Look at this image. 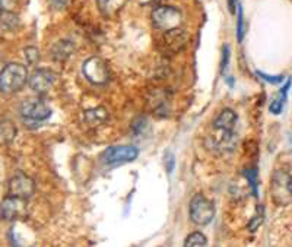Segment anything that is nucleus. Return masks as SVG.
Here are the masks:
<instances>
[{
  "mask_svg": "<svg viewBox=\"0 0 292 247\" xmlns=\"http://www.w3.org/2000/svg\"><path fill=\"white\" fill-rule=\"evenodd\" d=\"M16 136V126L9 120H0V145L11 143Z\"/></svg>",
  "mask_w": 292,
  "mask_h": 247,
  "instance_id": "nucleus-17",
  "label": "nucleus"
},
{
  "mask_svg": "<svg viewBox=\"0 0 292 247\" xmlns=\"http://www.w3.org/2000/svg\"><path fill=\"white\" fill-rule=\"evenodd\" d=\"M51 6L56 8V9H62L67 5V0H50Z\"/></svg>",
  "mask_w": 292,
  "mask_h": 247,
  "instance_id": "nucleus-26",
  "label": "nucleus"
},
{
  "mask_svg": "<svg viewBox=\"0 0 292 247\" xmlns=\"http://www.w3.org/2000/svg\"><path fill=\"white\" fill-rule=\"evenodd\" d=\"M235 123H237V114H235L232 110L225 108V110L221 111V114L216 117L215 123H214V128H215V129L234 130Z\"/></svg>",
  "mask_w": 292,
  "mask_h": 247,
  "instance_id": "nucleus-13",
  "label": "nucleus"
},
{
  "mask_svg": "<svg viewBox=\"0 0 292 247\" xmlns=\"http://www.w3.org/2000/svg\"><path fill=\"white\" fill-rule=\"evenodd\" d=\"M206 244H207V238L199 231L193 233L184 240V246L186 247H204Z\"/></svg>",
  "mask_w": 292,
  "mask_h": 247,
  "instance_id": "nucleus-19",
  "label": "nucleus"
},
{
  "mask_svg": "<svg viewBox=\"0 0 292 247\" xmlns=\"http://www.w3.org/2000/svg\"><path fill=\"white\" fill-rule=\"evenodd\" d=\"M73 53V44L70 41H59L53 46L51 49V56L54 60L57 62H63V60H67L70 57V54Z\"/></svg>",
  "mask_w": 292,
  "mask_h": 247,
  "instance_id": "nucleus-14",
  "label": "nucleus"
},
{
  "mask_svg": "<svg viewBox=\"0 0 292 247\" xmlns=\"http://www.w3.org/2000/svg\"><path fill=\"white\" fill-rule=\"evenodd\" d=\"M127 0H97L98 8L105 16H113L118 11L123 9Z\"/></svg>",
  "mask_w": 292,
  "mask_h": 247,
  "instance_id": "nucleus-16",
  "label": "nucleus"
},
{
  "mask_svg": "<svg viewBox=\"0 0 292 247\" xmlns=\"http://www.w3.org/2000/svg\"><path fill=\"white\" fill-rule=\"evenodd\" d=\"M257 75H259L262 79H265V80L269 82V84H273V85L283 82V76H282V75H278V76H270V75H266V73H263V72H257Z\"/></svg>",
  "mask_w": 292,
  "mask_h": 247,
  "instance_id": "nucleus-22",
  "label": "nucleus"
},
{
  "mask_svg": "<svg viewBox=\"0 0 292 247\" xmlns=\"http://www.w3.org/2000/svg\"><path fill=\"white\" fill-rule=\"evenodd\" d=\"M270 195L276 205H289L292 202V174L286 170H276L270 179Z\"/></svg>",
  "mask_w": 292,
  "mask_h": 247,
  "instance_id": "nucleus-2",
  "label": "nucleus"
},
{
  "mask_svg": "<svg viewBox=\"0 0 292 247\" xmlns=\"http://www.w3.org/2000/svg\"><path fill=\"white\" fill-rule=\"evenodd\" d=\"M228 2V9H229V12L234 13L237 12V8H238V0H227Z\"/></svg>",
  "mask_w": 292,
  "mask_h": 247,
  "instance_id": "nucleus-27",
  "label": "nucleus"
},
{
  "mask_svg": "<svg viewBox=\"0 0 292 247\" xmlns=\"http://www.w3.org/2000/svg\"><path fill=\"white\" fill-rule=\"evenodd\" d=\"M262 222H263V214H259L257 217H254L253 220L250 221V224H248V230H250V231H256L257 227L262 225Z\"/></svg>",
  "mask_w": 292,
  "mask_h": 247,
  "instance_id": "nucleus-23",
  "label": "nucleus"
},
{
  "mask_svg": "<svg viewBox=\"0 0 292 247\" xmlns=\"http://www.w3.org/2000/svg\"><path fill=\"white\" fill-rule=\"evenodd\" d=\"M289 87H291V80H288L286 85L280 90L279 97H278L276 100L272 101V104H270V113H273V114H280L282 107H283V103H285V100H286V92L289 90Z\"/></svg>",
  "mask_w": 292,
  "mask_h": 247,
  "instance_id": "nucleus-18",
  "label": "nucleus"
},
{
  "mask_svg": "<svg viewBox=\"0 0 292 247\" xmlns=\"http://www.w3.org/2000/svg\"><path fill=\"white\" fill-rule=\"evenodd\" d=\"M165 169L168 173H171L174 170V155L171 152H168L165 155Z\"/></svg>",
  "mask_w": 292,
  "mask_h": 247,
  "instance_id": "nucleus-24",
  "label": "nucleus"
},
{
  "mask_svg": "<svg viewBox=\"0 0 292 247\" xmlns=\"http://www.w3.org/2000/svg\"><path fill=\"white\" fill-rule=\"evenodd\" d=\"M139 155L138 148L130 145H121V146H110L102 152L101 159L105 164H115V162H126L133 161Z\"/></svg>",
  "mask_w": 292,
  "mask_h": 247,
  "instance_id": "nucleus-7",
  "label": "nucleus"
},
{
  "mask_svg": "<svg viewBox=\"0 0 292 247\" xmlns=\"http://www.w3.org/2000/svg\"><path fill=\"white\" fill-rule=\"evenodd\" d=\"M108 117V113L104 107H98V108H92V110H87L84 113V120L88 123L89 126H98L104 123Z\"/></svg>",
  "mask_w": 292,
  "mask_h": 247,
  "instance_id": "nucleus-15",
  "label": "nucleus"
},
{
  "mask_svg": "<svg viewBox=\"0 0 292 247\" xmlns=\"http://www.w3.org/2000/svg\"><path fill=\"white\" fill-rule=\"evenodd\" d=\"M28 80V70L21 63H9L0 70V91L5 94H15L25 87Z\"/></svg>",
  "mask_w": 292,
  "mask_h": 247,
  "instance_id": "nucleus-1",
  "label": "nucleus"
},
{
  "mask_svg": "<svg viewBox=\"0 0 292 247\" xmlns=\"http://www.w3.org/2000/svg\"><path fill=\"white\" fill-rule=\"evenodd\" d=\"M21 114L32 121H43L50 117L51 110L43 100H28L21 105Z\"/></svg>",
  "mask_w": 292,
  "mask_h": 247,
  "instance_id": "nucleus-10",
  "label": "nucleus"
},
{
  "mask_svg": "<svg viewBox=\"0 0 292 247\" xmlns=\"http://www.w3.org/2000/svg\"><path fill=\"white\" fill-rule=\"evenodd\" d=\"M228 60H229V47L225 46L224 47V59H222V70H225V67L228 66Z\"/></svg>",
  "mask_w": 292,
  "mask_h": 247,
  "instance_id": "nucleus-25",
  "label": "nucleus"
},
{
  "mask_svg": "<svg viewBox=\"0 0 292 247\" xmlns=\"http://www.w3.org/2000/svg\"><path fill=\"white\" fill-rule=\"evenodd\" d=\"M25 211L26 199L11 195L0 205V217L5 221H16L18 218H21L25 214Z\"/></svg>",
  "mask_w": 292,
  "mask_h": 247,
  "instance_id": "nucleus-8",
  "label": "nucleus"
},
{
  "mask_svg": "<svg viewBox=\"0 0 292 247\" xmlns=\"http://www.w3.org/2000/svg\"><path fill=\"white\" fill-rule=\"evenodd\" d=\"M35 192V183L26 174L18 173L9 182V193L22 199H29Z\"/></svg>",
  "mask_w": 292,
  "mask_h": 247,
  "instance_id": "nucleus-9",
  "label": "nucleus"
},
{
  "mask_svg": "<svg viewBox=\"0 0 292 247\" xmlns=\"http://www.w3.org/2000/svg\"><path fill=\"white\" fill-rule=\"evenodd\" d=\"M216 135L207 139V148L211 151H215L219 154H225V152H232L235 145H237V135L234 133V130H224L215 129Z\"/></svg>",
  "mask_w": 292,
  "mask_h": 247,
  "instance_id": "nucleus-6",
  "label": "nucleus"
},
{
  "mask_svg": "<svg viewBox=\"0 0 292 247\" xmlns=\"http://www.w3.org/2000/svg\"><path fill=\"white\" fill-rule=\"evenodd\" d=\"M25 56L29 65H35L39 60V53L35 47H28V49H25Z\"/></svg>",
  "mask_w": 292,
  "mask_h": 247,
  "instance_id": "nucleus-21",
  "label": "nucleus"
},
{
  "mask_svg": "<svg viewBox=\"0 0 292 247\" xmlns=\"http://www.w3.org/2000/svg\"><path fill=\"white\" fill-rule=\"evenodd\" d=\"M245 34V22H244V11H242L241 5H238L237 8V39L241 43Z\"/></svg>",
  "mask_w": 292,
  "mask_h": 247,
  "instance_id": "nucleus-20",
  "label": "nucleus"
},
{
  "mask_svg": "<svg viewBox=\"0 0 292 247\" xmlns=\"http://www.w3.org/2000/svg\"><path fill=\"white\" fill-rule=\"evenodd\" d=\"M186 39H187V35L183 29H180V26L174 28V29H168L164 35L165 47L174 53L183 49V46L186 44Z\"/></svg>",
  "mask_w": 292,
  "mask_h": 247,
  "instance_id": "nucleus-12",
  "label": "nucleus"
},
{
  "mask_svg": "<svg viewBox=\"0 0 292 247\" xmlns=\"http://www.w3.org/2000/svg\"><path fill=\"white\" fill-rule=\"evenodd\" d=\"M82 72L89 82L97 85L105 84L110 78L108 66L105 65V62L100 57H89L82 66Z\"/></svg>",
  "mask_w": 292,
  "mask_h": 247,
  "instance_id": "nucleus-5",
  "label": "nucleus"
},
{
  "mask_svg": "<svg viewBox=\"0 0 292 247\" xmlns=\"http://www.w3.org/2000/svg\"><path fill=\"white\" fill-rule=\"evenodd\" d=\"M56 80H57V75L50 69H38L28 79L31 90L38 94H46L50 91Z\"/></svg>",
  "mask_w": 292,
  "mask_h": 247,
  "instance_id": "nucleus-11",
  "label": "nucleus"
},
{
  "mask_svg": "<svg viewBox=\"0 0 292 247\" xmlns=\"http://www.w3.org/2000/svg\"><path fill=\"white\" fill-rule=\"evenodd\" d=\"M215 217L214 203L203 195H196L190 202V218L199 225H207Z\"/></svg>",
  "mask_w": 292,
  "mask_h": 247,
  "instance_id": "nucleus-3",
  "label": "nucleus"
},
{
  "mask_svg": "<svg viewBox=\"0 0 292 247\" xmlns=\"http://www.w3.org/2000/svg\"><path fill=\"white\" fill-rule=\"evenodd\" d=\"M152 22L158 29H174L181 24V12L173 6H159L153 9Z\"/></svg>",
  "mask_w": 292,
  "mask_h": 247,
  "instance_id": "nucleus-4",
  "label": "nucleus"
}]
</instances>
